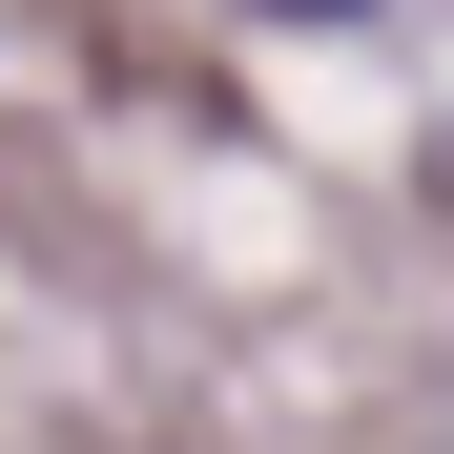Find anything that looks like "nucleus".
<instances>
[{
	"instance_id": "nucleus-1",
	"label": "nucleus",
	"mask_w": 454,
	"mask_h": 454,
	"mask_svg": "<svg viewBox=\"0 0 454 454\" xmlns=\"http://www.w3.org/2000/svg\"><path fill=\"white\" fill-rule=\"evenodd\" d=\"M248 21H372V0H248Z\"/></svg>"
}]
</instances>
